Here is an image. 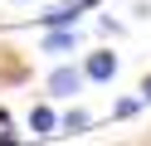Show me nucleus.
Listing matches in <instances>:
<instances>
[{
  "label": "nucleus",
  "mask_w": 151,
  "mask_h": 146,
  "mask_svg": "<svg viewBox=\"0 0 151 146\" xmlns=\"http://www.w3.org/2000/svg\"><path fill=\"white\" fill-rule=\"evenodd\" d=\"M83 83H88V73H83V68L59 63V68L49 73V83H44V88H49V97H78V93H83Z\"/></svg>",
  "instance_id": "obj_1"
},
{
  "label": "nucleus",
  "mask_w": 151,
  "mask_h": 146,
  "mask_svg": "<svg viewBox=\"0 0 151 146\" xmlns=\"http://www.w3.org/2000/svg\"><path fill=\"white\" fill-rule=\"evenodd\" d=\"M83 73H88V83H112V78H117V54H112V49L88 54L83 58Z\"/></svg>",
  "instance_id": "obj_2"
},
{
  "label": "nucleus",
  "mask_w": 151,
  "mask_h": 146,
  "mask_svg": "<svg viewBox=\"0 0 151 146\" xmlns=\"http://www.w3.org/2000/svg\"><path fill=\"white\" fill-rule=\"evenodd\" d=\"M39 49H44V54H73V49H78V24H68V29H44Z\"/></svg>",
  "instance_id": "obj_3"
},
{
  "label": "nucleus",
  "mask_w": 151,
  "mask_h": 146,
  "mask_svg": "<svg viewBox=\"0 0 151 146\" xmlns=\"http://www.w3.org/2000/svg\"><path fill=\"white\" fill-rule=\"evenodd\" d=\"M54 127H59V112H54L49 102H34L29 107V132L34 136H54Z\"/></svg>",
  "instance_id": "obj_4"
},
{
  "label": "nucleus",
  "mask_w": 151,
  "mask_h": 146,
  "mask_svg": "<svg viewBox=\"0 0 151 146\" xmlns=\"http://www.w3.org/2000/svg\"><path fill=\"white\" fill-rule=\"evenodd\" d=\"M78 15H83V10L63 0V5H54L49 15H39V24H44V29H68V24H78Z\"/></svg>",
  "instance_id": "obj_5"
},
{
  "label": "nucleus",
  "mask_w": 151,
  "mask_h": 146,
  "mask_svg": "<svg viewBox=\"0 0 151 146\" xmlns=\"http://www.w3.org/2000/svg\"><path fill=\"white\" fill-rule=\"evenodd\" d=\"M88 122H93V117L83 112V107H68V112L59 117V127H63V132H88Z\"/></svg>",
  "instance_id": "obj_6"
},
{
  "label": "nucleus",
  "mask_w": 151,
  "mask_h": 146,
  "mask_svg": "<svg viewBox=\"0 0 151 146\" xmlns=\"http://www.w3.org/2000/svg\"><path fill=\"white\" fill-rule=\"evenodd\" d=\"M137 107H141V97H122V102L112 107V117H137Z\"/></svg>",
  "instance_id": "obj_7"
},
{
  "label": "nucleus",
  "mask_w": 151,
  "mask_h": 146,
  "mask_svg": "<svg viewBox=\"0 0 151 146\" xmlns=\"http://www.w3.org/2000/svg\"><path fill=\"white\" fill-rule=\"evenodd\" d=\"M141 102H151V73L141 78Z\"/></svg>",
  "instance_id": "obj_8"
},
{
  "label": "nucleus",
  "mask_w": 151,
  "mask_h": 146,
  "mask_svg": "<svg viewBox=\"0 0 151 146\" xmlns=\"http://www.w3.org/2000/svg\"><path fill=\"white\" fill-rule=\"evenodd\" d=\"M68 5H78V10H93V5H98V0H68Z\"/></svg>",
  "instance_id": "obj_9"
},
{
  "label": "nucleus",
  "mask_w": 151,
  "mask_h": 146,
  "mask_svg": "<svg viewBox=\"0 0 151 146\" xmlns=\"http://www.w3.org/2000/svg\"><path fill=\"white\" fill-rule=\"evenodd\" d=\"M15 5H24V0H15Z\"/></svg>",
  "instance_id": "obj_10"
}]
</instances>
